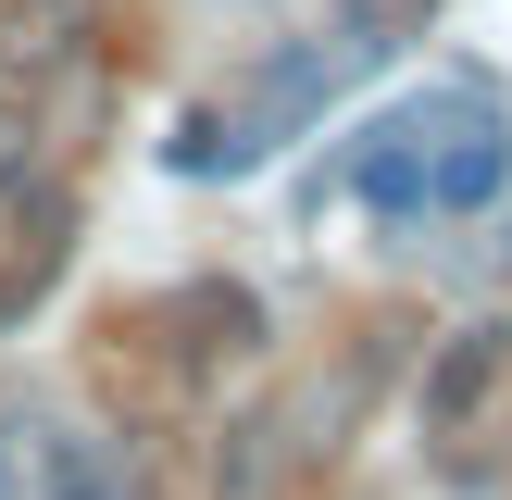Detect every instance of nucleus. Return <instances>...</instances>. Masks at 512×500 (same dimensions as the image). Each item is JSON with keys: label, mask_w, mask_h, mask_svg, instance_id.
<instances>
[{"label": "nucleus", "mask_w": 512, "mask_h": 500, "mask_svg": "<svg viewBox=\"0 0 512 500\" xmlns=\"http://www.w3.org/2000/svg\"><path fill=\"white\" fill-rule=\"evenodd\" d=\"M500 363H512V338H500V325H450V338H438V363H425V438H450V425H475V413H488V388H500Z\"/></svg>", "instance_id": "obj_1"}, {"label": "nucleus", "mask_w": 512, "mask_h": 500, "mask_svg": "<svg viewBox=\"0 0 512 500\" xmlns=\"http://www.w3.org/2000/svg\"><path fill=\"white\" fill-rule=\"evenodd\" d=\"M413 138H425V125L400 113V125H375V138L350 150V188H363V213H388V225L425 213V150H413Z\"/></svg>", "instance_id": "obj_2"}, {"label": "nucleus", "mask_w": 512, "mask_h": 500, "mask_svg": "<svg viewBox=\"0 0 512 500\" xmlns=\"http://www.w3.org/2000/svg\"><path fill=\"white\" fill-rule=\"evenodd\" d=\"M500 188H512V138L500 125H463V138L425 163V213H488Z\"/></svg>", "instance_id": "obj_3"}, {"label": "nucleus", "mask_w": 512, "mask_h": 500, "mask_svg": "<svg viewBox=\"0 0 512 500\" xmlns=\"http://www.w3.org/2000/svg\"><path fill=\"white\" fill-rule=\"evenodd\" d=\"M25 488L38 500H125V463L100 438H75V425H38L25 438Z\"/></svg>", "instance_id": "obj_4"}, {"label": "nucleus", "mask_w": 512, "mask_h": 500, "mask_svg": "<svg viewBox=\"0 0 512 500\" xmlns=\"http://www.w3.org/2000/svg\"><path fill=\"white\" fill-rule=\"evenodd\" d=\"M163 325H188L175 363H213V350H250V338H263V300H250V288H188Z\"/></svg>", "instance_id": "obj_5"}, {"label": "nucleus", "mask_w": 512, "mask_h": 500, "mask_svg": "<svg viewBox=\"0 0 512 500\" xmlns=\"http://www.w3.org/2000/svg\"><path fill=\"white\" fill-rule=\"evenodd\" d=\"M275 450H288V425H275V413L225 425V450H213V500H275Z\"/></svg>", "instance_id": "obj_6"}, {"label": "nucleus", "mask_w": 512, "mask_h": 500, "mask_svg": "<svg viewBox=\"0 0 512 500\" xmlns=\"http://www.w3.org/2000/svg\"><path fill=\"white\" fill-rule=\"evenodd\" d=\"M75 25H88V0H13V25H0V50L13 63H63Z\"/></svg>", "instance_id": "obj_7"}, {"label": "nucleus", "mask_w": 512, "mask_h": 500, "mask_svg": "<svg viewBox=\"0 0 512 500\" xmlns=\"http://www.w3.org/2000/svg\"><path fill=\"white\" fill-rule=\"evenodd\" d=\"M175 163H188V175H238V163H263V125H238V113H188Z\"/></svg>", "instance_id": "obj_8"}, {"label": "nucleus", "mask_w": 512, "mask_h": 500, "mask_svg": "<svg viewBox=\"0 0 512 500\" xmlns=\"http://www.w3.org/2000/svg\"><path fill=\"white\" fill-rule=\"evenodd\" d=\"M38 163H50L38 113H25V100H0V200H25V188H38Z\"/></svg>", "instance_id": "obj_9"}]
</instances>
